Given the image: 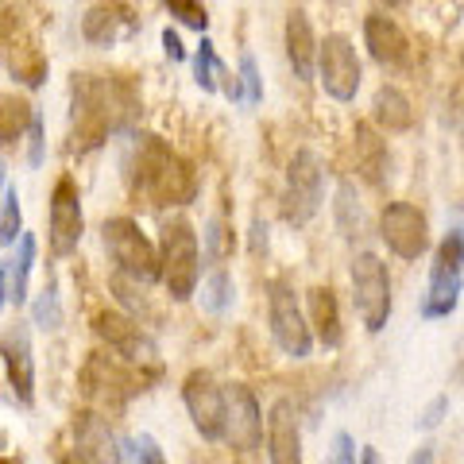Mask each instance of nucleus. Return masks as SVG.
<instances>
[{"label": "nucleus", "instance_id": "4c0bfd02", "mask_svg": "<svg viewBox=\"0 0 464 464\" xmlns=\"http://www.w3.org/2000/svg\"><path fill=\"white\" fill-rule=\"evenodd\" d=\"M333 460L337 464H353L356 460V441H353V433H337V438H333Z\"/></svg>", "mask_w": 464, "mask_h": 464}, {"label": "nucleus", "instance_id": "20e7f679", "mask_svg": "<svg viewBox=\"0 0 464 464\" xmlns=\"http://www.w3.org/2000/svg\"><path fill=\"white\" fill-rule=\"evenodd\" d=\"M159 259H163V286L174 302L194 298L201 279V244L186 217H170L159 228Z\"/></svg>", "mask_w": 464, "mask_h": 464}, {"label": "nucleus", "instance_id": "9d476101", "mask_svg": "<svg viewBox=\"0 0 464 464\" xmlns=\"http://www.w3.org/2000/svg\"><path fill=\"white\" fill-rule=\"evenodd\" d=\"M267 325H271V337L275 344L283 348L286 356L295 360H306L310 348H314V333L306 325V317L298 310V298L283 279L271 283V295H267Z\"/></svg>", "mask_w": 464, "mask_h": 464}, {"label": "nucleus", "instance_id": "6ab92c4d", "mask_svg": "<svg viewBox=\"0 0 464 464\" xmlns=\"http://www.w3.org/2000/svg\"><path fill=\"white\" fill-rule=\"evenodd\" d=\"M364 43H368V54L383 70L406 66V58H411V43H406L402 27L395 20H387V16H368L364 20Z\"/></svg>", "mask_w": 464, "mask_h": 464}, {"label": "nucleus", "instance_id": "0eeeda50", "mask_svg": "<svg viewBox=\"0 0 464 464\" xmlns=\"http://www.w3.org/2000/svg\"><path fill=\"white\" fill-rule=\"evenodd\" d=\"M460 271H464V237H460V228H453L441 240L438 259H433V271H430V286H426V298H422L426 322H438V317H449L457 310L460 286H464Z\"/></svg>", "mask_w": 464, "mask_h": 464}, {"label": "nucleus", "instance_id": "9b49d317", "mask_svg": "<svg viewBox=\"0 0 464 464\" xmlns=\"http://www.w3.org/2000/svg\"><path fill=\"white\" fill-rule=\"evenodd\" d=\"M85 237V213H82V194H78V182L63 174L51 190V228H47V240H51V252L58 259L74 256L78 244Z\"/></svg>", "mask_w": 464, "mask_h": 464}, {"label": "nucleus", "instance_id": "5701e85b", "mask_svg": "<svg viewBox=\"0 0 464 464\" xmlns=\"http://www.w3.org/2000/svg\"><path fill=\"white\" fill-rule=\"evenodd\" d=\"M372 121L380 124L383 132H406V128H414V109H411V101H406L402 90L380 85V90H375V101H372Z\"/></svg>", "mask_w": 464, "mask_h": 464}, {"label": "nucleus", "instance_id": "4be33fe9", "mask_svg": "<svg viewBox=\"0 0 464 464\" xmlns=\"http://www.w3.org/2000/svg\"><path fill=\"white\" fill-rule=\"evenodd\" d=\"M310 325H314L317 341H322L325 348H337V344L344 341L337 295H333L329 286H314V290H310Z\"/></svg>", "mask_w": 464, "mask_h": 464}, {"label": "nucleus", "instance_id": "72a5a7b5", "mask_svg": "<svg viewBox=\"0 0 464 464\" xmlns=\"http://www.w3.org/2000/svg\"><path fill=\"white\" fill-rule=\"evenodd\" d=\"M237 78H240V105L244 109H256L259 101H264V78H259V66H256L252 54H240Z\"/></svg>", "mask_w": 464, "mask_h": 464}, {"label": "nucleus", "instance_id": "37998d69", "mask_svg": "<svg viewBox=\"0 0 464 464\" xmlns=\"http://www.w3.org/2000/svg\"><path fill=\"white\" fill-rule=\"evenodd\" d=\"M0 190H5V159H0Z\"/></svg>", "mask_w": 464, "mask_h": 464}, {"label": "nucleus", "instance_id": "2f4dec72", "mask_svg": "<svg viewBox=\"0 0 464 464\" xmlns=\"http://www.w3.org/2000/svg\"><path fill=\"white\" fill-rule=\"evenodd\" d=\"M32 322L39 329H47V333L63 329V298H58V283L54 279H47V286L39 290V298L32 306Z\"/></svg>", "mask_w": 464, "mask_h": 464}, {"label": "nucleus", "instance_id": "c756f323", "mask_svg": "<svg viewBox=\"0 0 464 464\" xmlns=\"http://www.w3.org/2000/svg\"><path fill=\"white\" fill-rule=\"evenodd\" d=\"M232 295H237V283H232V275L225 267H217L206 283H201V306L209 314H225L232 306Z\"/></svg>", "mask_w": 464, "mask_h": 464}, {"label": "nucleus", "instance_id": "f3484780", "mask_svg": "<svg viewBox=\"0 0 464 464\" xmlns=\"http://www.w3.org/2000/svg\"><path fill=\"white\" fill-rule=\"evenodd\" d=\"M140 32V16L121 0H105V5H93L82 20V35L93 47H116V43L132 39Z\"/></svg>", "mask_w": 464, "mask_h": 464}, {"label": "nucleus", "instance_id": "423d86ee", "mask_svg": "<svg viewBox=\"0 0 464 464\" xmlns=\"http://www.w3.org/2000/svg\"><path fill=\"white\" fill-rule=\"evenodd\" d=\"M322 194H325V170L317 163L314 151H295L286 167V182H283V221L286 225H310L317 209H322Z\"/></svg>", "mask_w": 464, "mask_h": 464}, {"label": "nucleus", "instance_id": "f257e3e1", "mask_svg": "<svg viewBox=\"0 0 464 464\" xmlns=\"http://www.w3.org/2000/svg\"><path fill=\"white\" fill-rule=\"evenodd\" d=\"M140 116L136 85L121 74H74L70 82V148L97 151L116 132H128Z\"/></svg>", "mask_w": 464, "mask_h": 464}, {"label": "nucleus", "instance_id": "a878e982", "mask_svg": "<svg viewBox=\"0 0 464 464\" xmlns=\"http://www.w3.org/2000/svg\"><path fill=\"white\" fill-rule=\"evenodd\" d=\"M353 140H356V163H360V170H364V179L368 182H383V170H387V148H383V140H375L368 124H356V136Z\"/></svg>", "mask_w": 464, "mask_h": 464}, {"label": "nucleus", "instance_id": "c85d7f7f", "mask_svg": "<svg viewBox=\"0 0 464 464\" xmlns=\"http://www.w3.org/2000/svg\"><path fill=\"white\" fill-rule=\"evenodd\" d=\"M116 460L121 464H163V449H159L155 438H148V433H128V438H121V445H116Z\"/></svg>", "mask_w": 464, "mask_h": 464}, {"label": "nucleus", "instance_id": "cd10ccee", "mask_svg": "<svg viewBox=\"0 0 464 464\" xmlns=\"http://www.w3.org/2000/svg\"><path fill=\"white\" fill-rule=\"evenodd\" d=\"M225 63L217 58V47H213V39H206L201 35V43H198V54H194V82H198V90L201 93H217V78L225 74Z\"/></svg>", "mask_w": 464, "mask_h": 464}, {"label": "nucleus", "instance_id": "39448f33", "mask_svg": "<svg viewBox=\"0 0 464 464\" xmlns=\"http://www.w3.org/2000/svg\"><path fill=\"white\" fill-rule=\"evenodd\" d=\"M101 244H105L109 259L116 264V271L124 279H132L140 286H151L163 279V259H159V248L148 240L132 217H112V221L101 225Z\"/></svg>", "mask_w": 464, "mask_h": 464}, {"label": "nucleus", "instance_id": "b1692460", "mask_svg": "<svg viewBox=\"0 0 464 464\" xmlns=\"http://www.w3.org/2000/svg\"><path fill=\"white\" fill-rule=\"evenodd\" d=\"M8 66H12V74H16L20 85H27V90H39L43 82H47V54H43L32 39H20V43H12L8 47Z\"/></svg>", "mask_w": 464, "mask_h": 464}, {"label": "nucleus", "instance_id": "e433bc0d", "mask_svg": "<svg viewBox=\"0 0 464 464\" xmlns=\"http://www.w3.org/2000/svg\"><path fill=\"white\" fill-rule=\"evenodd\" d=\"M27 163L32 167H43V155H47V124H43V116H39V109H35V121H32V128H27Z\"/></svg>", "mask_w": 464, "mask_h": 464}, {"label": "nucleus", "instance_id": "bb28decb", "mask_svg": "<svg viewBox=\"0 0 464 464\" xmlns=\"http://www.w3.org/2000/svg\"><path fill=\"white\" fill-rule=\"evenodd\" d=\"M35 252H39V244L32 232H24L20 237V252L12 256V302L16 306H24L27 302V279H32V267H35Z\"/></svg>", "mask_w": 464, "mask_h": 464}, {"label": "nucleus", "instance_id": "7c9ffc66", "mask_svg": "<svg viewBox=\"0 0 464 464\" xmlns=\"http://www.w3.org/2000/svg\"><path fill=\"white\" fill-rule=\"evenodd\" d=\"M24 237V209H20V190L5 186V201H0V244L12 248Z\"/></svg>", "mask_w": 464, "mask_h": 464}, {"label": "nucleus", "instance_id": "4468645a", "mask_svg": "<svg viewBox=\"0 0 464 464\" xmlns=\"http://www.w3.org/2000/svg\"><path fill=\"white\" fill-rule=\"evenodd\" d=\"M317 74H322V85L333 101H353L360 93V58L356 47L344 35H325V43L317 47Z\"/></svg>", "mask_w": 464, "mask_h": 464}, {"label": "nucleus", "instance_id": "412c9836", "mask_svg": "<svg viewBox=\"0 0 464 464\" xmlns=\"http://www.w3.org/2000/svg\"><path fill=\"white\" fill-rule=\"evenodd\" d=\"M317 47H322V43L314 39V27L306 20V12H290L286 16V58H290V70H295L298 82H314Z\"/></svg>", "mask_w": 464, "mask_h": 464}, {"label": "nucleus", "instance_id": "6e6552de", "mask_svg": "<svg viewBox=\"0 0 464 464\" xmlns=\"http://www.w3.org/2000/svg\"><path fill=\"white\" fill-rule=\"evenodd\" d=\"M353 302L368 333H380L391 317V275L375 252H360L353 259Z\"/></svg>", "mask_w": 464, "mask_h": 464}, {"label": "nucleus", "instance_id": "dca6fc26", "mask_svg": "<svg viewBox=\"0 0 464 464\" xmlns=\"http://www.w3.org/2000/svg\"><path fill=\"white\" fill-rule=\"evenodd\" d=\"M0 360H5L8 387L24 406L35 402V353H32V329L24 322L0 333Z\"/></svg>", "mask_w": 464, "mask_h": 464}, {"label": "nucleus", "instance_id": "a18cd8bd", "mask_svg": "<svg viewBox=\"0 0 464 464\" xmlns=\"http://www.w3.org/2000/svg\"><path fill=\"white\" fill-rule=\"evenodd\" d=\"M460 237H464V213H460Z\"/></svg>", "mask_w": 464, "mask_h": 464}, {"label": "nucleus", "instance_id": "a19ab883", "mask_svg": "<svg viewBox=\"0 0 464 464\" xmlns=\"http://www.w3.org/2000/svg\"><path fill=\"white\" fill-rule=\"evenodd\" d=\"M445 406H449V402H445V399H438V402H433L422 418H418V426H422V430H433V426L441 422V411H445Z\"/></svg>", "mask_w": 464, "mask_h": 464}, {"label": "nucleus", "instance_id": "58836bf2", "mask_svg": "<svg viewBox=\"0 0 464 464\" xmlns=\"http://www.w3.org/2000/svg\"><path fill=\"white\" fill-rule=\"evenodd\" d=\"M163 54L170 58V63H186V47H182V39H179V32L174 27H163Z\"/></svg>", "mask_w": 464, "mask_h": 464}, {"label": "nucleus", "instance_id": "1a4fd4ad", "mask_svg": "<svg viewBox=\"0 0 464 464\" xmlns=\"http://www.w3.org/2000/svg\"><path fill=\"white\" fill-rule=\"evenodd\" d=\"M93 333L109 344V353L124 356L128 364L140 368H159V344L148 329H143L140 317L121 314V310H101L93 317Z\"/></svg>", "mask_w": 464, "mask_h": 464}, {"label": "nucleus", "instance_id": "ea45409f", "mask_svg": "<svg viewBox=\"0 0 464 464\" xmlns=\"http://www.w3.org/2000/svg\"><path fill=\"white\" fill-rule=\"evenodd\" d=\"M5 302H12V259L0 264V306H5Z\"/></svg>", "mask_w": 464, "mask_h": 464}, {"label": "nucleus", "instance_id": "393cba45", "mask_svg": "<svg viewBox=\"0 0 464 464\" xmlns=\"http://www.w3.org/2000/svg\"><path fill=\"white\" fill-rule=\"evenodd\" d=\"M35 121V105L16 93H0V148L16 143Z\"/></svg>", "mask_w": 464, "mask_h": 464}, {"label": "nucleus", "instance_id": "473e14b6", "mask_svg": "<svg viewBox=\"0 0 464 464\" xmlns=\"http://www.w3.org/2000/svg\"><path fill=\"white\" fill-rule=\"evenodd\" d=\"M337 225L348 240L364 232V209H360V198L353 194V182H341L337 190Z\"/></svg>", "mask_w": 464, "mask_h": 464}, {"label": "nucleus", "instance_id": "c03bdc74", "mask_svg": "<svg viewBox=\"0 0 464 464\" xmlns=\"http://www.w3.org/2000/svg\"><path fill=\"white\" fill-rule=\"evenodd\" d=\"M387 5H391V8H399V5H406V0H387Z\"/></svg>", "mask_w": 464, "mask_h": 464}, {"label": "nucleus", "instance_id": "f704fd0d", "mask_svg": "<svg viewBox=\"0 0 464 464\" xmlns=\"http://www.w3.org/2000/svg\"><path fill=\"white\" fill-rule=\"evenodd\" d=\"M163 8H167L179 24H186V27H194V32L206 35L209 12H206V5H201V0H163Z\"/></svg>", "mask_w": 464, "mask_h": 464}, {"label": "nucleus", "instance_id": "f8f14e48", "mask_svg": "<svg viewBox=\"0 0 464 464\" xmlns=\"http://www.w3.org/2000/svg\"><path fill=\"white\" fill-rule=\"evenodd\" d=\"M380 237L399 259H422L430 252V225L426 213L411 201H391L380 213Z\"/></svg>", "mask_w": 464, "mask_h": 464}, {"label": "nucleus", "instance_id": "f03ea898", "mask_svg": "<svg viewBox=\"0 0 464 464\" xmlns=\"http://www.w3.org/2000/svg\"><path fill=\"white\" fill-rule=\"evenodd\" d=\"M124 182L136 201L151 209H182L194 206L201 182L194 167L159 136H136L124 159Z\"/></svg>", "mask_w": 464, "mask_h": 464}, {"label": "nucleus", "instance_id": "c9c22d12", "mask_svg": "<svg viewBox=\"0 0 464 464\" xmlns=\"http://www.w3.org/2000/svg\"><path fill=\"white\" fill-rule=\"evenodd\" d=\"M206 256H209V264H221V259L232 252V232L225 228L221 217H213V221L206 225Z\"/></svg>", "mask_w": 464, "mask_h": 464}, {"label": "nucleus", "instance_id": "2eb2a0df", "mask_svg": "<svg viewBox=\"0 0 464 464\" xmlns=\"http://www.w3.org/2000/svg\"><path fill=\"white\" fill-rule=\"evenodd\" d=\"M182 402L194 418V430L206 441H225V387L209 372H190L182 383Z\"/></svg>", "mask_w": 464, "mask_h": 464}, {"label": "nucleus", "instance_id": "ddd939ff", "mask_svg": "<svg viewBox=\"0 0 464 464\" xmlns=\"http://www.w3.org/2000/svg\"><path fill=\"white\" fill-rule=\"evenodd\" d=\"M264 441V414L244 383L225 387V445L240 457H252Z\"/></svg>", "mask_w": 464, "mask_h": 464}, {"label": "nucleus", "instance_id": "aec40b11", "mask_svg": "<svg viewBox=\"0 0 464 464\" xmlns=\"http://www.w3.org/2000/svg\"><path fill=\"white\" fill-rule=\"evenodd\" d=\"M116 445H121V441L112 438L109 422L97 411H82L74 418V457L78 460H93V464L116 460Z\"/></svg>", "mask_w": 464, "mask_h": 464}, {"label": "nucleus", "instance_id": "7ed1b4c3", "mask_svg": "<svg viewBox=\"0 0 464 464\" xmlns=\"http://www.w3.org/2000/svg\"><path fill=\"white\" fill-rule=\"evenodd\" d=\"M159 375V368H140L128 364L124 356H109V353H90L82 368V395L90 399L101 411H121L136 395L148 391V383Z\"/></svg>", "mask_w": 464, "mask_h": 464}, {"label": "nucleus", "instance_id": "a211bd4d", "mask_svg": "<svg viewBox=\"0 0 464 464\" xmlns=\"http://www.w3.org/2000/svg\"><path fill=\"white\" fill-rule=\"evenodd\" d=\"M267 457L271 464H298L302 460V433H298V414L290 399H275L271 418H267Z\"/></svg>", "mask_w": 464, "mask_h": 464}, {"label": "nucleus", "instance_id": "79ce46f5", "mask_svg": "<svg viewBox=\"0 0 464 464\" xmlns=\"http://www.w3.org/2000/svg\"><path fill=\"white\" fill-rule=\"evenodd\" d=\"M360 460H364V464H375V460H380V453H375V449H364V453H360Z\"/></svg>", "mask_w": 464, "mask_h": 464}]
</instances>
